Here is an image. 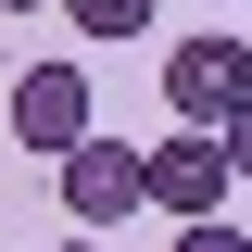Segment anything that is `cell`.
<instances>
[{
  "label": "cell",
  "mask_w": 252,
  "mask_h": 252,
  "mask_svg": "<svg viewBox=\"0 0 252 252\" xmlns=\"http://www.w3.org/2000/svg\"><path fill=\"white\" fill-rule=\"evenodd\" d=\"M164 101H177V126H227V139H252V63L240 38H189V51H164Z\"/></svg>",
  "instance_id": "2"
},
{
  "label": "cell",
  "mask_w": 252,
  "mask_h": 252,
  "mask_svg": "<svg viewBox=\"0 0 252 252\" xmlns=\"http://www.w3.org/2000/svg\"><path fill=\"white\" fill-rule=\"evenodd\" d=\"M177 252H252V240H240L227 215H177Z\"/></svg>",
  "instance_id": "6"
},
{
  "label": "cell",
  "mask_w": 252,
  "mask_h": 252,
  "mask_svg": "<svg viewBox=\"0 0 252 252\" xmlns=\"http://www.w3.org/2000/svg\"><path fill=\"white\" fill-rule=\"evenodd\" d=\"M215 13H227V0H215Z\"/></svg>",
  "instance_id": "9"
},
{
  "label": "cell",
  "mask_w": 252,
  "mask_h": 252,
  "mask_svg": "<svg viewBox=\"0 0 252 252\" xmlns=\"http://www.w3.org/2000/svg\"><path fill=\"white\" fill-rule=\"evenodd\" d=\"M51 177H63V215H76V227H101V240L139 215V152H126V139H101V126H89V139H63V152H51Z\"/></svg>",
  "instance_id": "3"
},
{
  "label": "cell",
  "mask_w": 252,
  "mask_h": 252,
  "mask_svg": "<svg viewBox=\"0 0 252 252\" xmlns=\"http://www.w3.org/2000/svg\"><path fill=\"white\" fill-rule=\"evenodd\" d=\"M76 252H114V240H101V227H76Z\"/></svg>",
  "instance_id": "7"
},
{
  "label": "cell",
  "mask_w": 252,
  "mask_h": 252,
  "mask_svg": "<svg viewBox=\"0 0 252 252\" xmlns=\"http://www.w3.org/2000/svg\"><path fill=\"white\" fill-rule=\"evenodd\" d=\"M240 152L252 139H227V126H177L164 152H139V215H227Z\"/></svg>",
  "instance_id": "1"
},
{
  "label": "cell",
  "mask_w": 252,
  "mask_h": 252,
  "mask_svg": "<svg viewBox=\"0 0 252 252\" xmlns=\"http://www.w3.org/2000/svg\"><path fill=\"white\" fill-rule=\"evenodd\" d=\"M0 13H51V0H0Z\"/></svg>",
  "instance_id": "8"
},
{
  "label": "cell",
  "mask_w": 252,
  "mask_h": 252,
  "mask_svg": "<svg viewBox=\"0 0 252 252\" xmlns=\"http://www.w3.org/2000/svg\"><path fill=\"white\" fill-rule=\"evenodd\" d=\"M63 13H76V38H139L152 26V0H63Z\"/></svg>",
  "instance_id": "5"
},
{
  "label": "cell",
  "mask_w": 252,
  "mask_h": 252,
  "mask_svg": "<svg viewBox=\"0 0 252 252\" xmlns=\"http://www.w3.org/2000/svg\"><path fill=\"white\" fill-rule=\"evenodd\" d=\"M101 101H89V63H26L13 76V139L26 152H63V139H89Z\"/></svg>",
  "instance_id": "4"
}]
</instances>
